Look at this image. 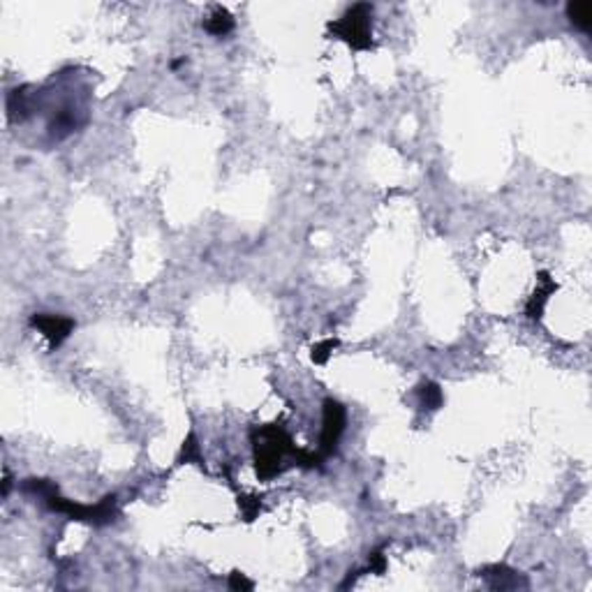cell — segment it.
Listing matches in <instances>:
<instances>
[{
    "mask_svg": "<svg viewBox=\"0 0 592 592\" xmlns=\"http://www.w3.org/2000/svg\"><path fill=\"white\" fill-rule=\"evenodd\" d=\"M384 569H386V558L382 556V551H373L370 553V560H368V572L384 574Z\"/></svg>",
    "mask_w": 592,
    "mask_h": 592,
    "instance_id": "cell-16",
    "label": "cell"
},
{
    "mask_svg": "<svg viewBox=\"0 0 592 592\" xmlns=\"http://www.w3.org/2000/svg\"><path fill=\"white\" fill-rule=\"evenodd\" d=\"M204 30L211 33L213 37L230 35L232 30H234V17L225 10V7H216L213 14H211V17L204 21Z\"/></svg>",
    "mask_w": 592,
    "mask_h": 592,
    "instance_id": "cell-8",
    "label": "cell"
},
{
    "mask_svg": "<svg viewBox=\"0 0 592 592\" xmlns=\"http://www.w3.org/2000/svg\"><path fill=\"white\" fill-rule=\"evenodd\" d=\"M479 574L484 576V581L488 583V588L493 590H519V588L530 586L526 576L507 565H488V567H484Z\"/></svg>",
    "mask_w": 592,
    "mask_h": 592,
    "instance_id": "cell-6",
    "label": "cell"
},
{
    "mask_svg": "<svg viewBox=\"0 0 592 592\" xmlns=\"http://www.w3.org/2000/svg\"><path fill=\"white\" fill-rule=\"evenodd\" d=\"M322 435H320V456L322 460L329 458L336 453L338 449V442H340V435H343L345 430V423H347V412L345 407L338 403V400L333 398H326L324 400V419H322Z\"/></svg>",
    "mask_w": 592,
    "mask_h": 592,
    "instance_id": "cell-4",
    "label": "cell"
},
{
    "mask_svg": "<svg viewBox=\"0 0 592 592\" xmlns=\"http://www.w3.org/2000/svg\"><path fill=\"white\" fill-rule=\"evenodd\" d=\"M558 290V285L553 283L551 276L546 271H542L537 276V290L533 292V296H530V301H528V308H526V313L530 320H542V315H544V308H546V303H549L551 299V294Z\"/></svg>",
    "mask_w": 592,
    "mask_h": 592,
    "instance_id": "cell-7",
    "label": "cell"
},
{
    "mask_svg": "<svg viewBox=\"0 0 592 592\" xmlns=\"http://www.w3.org/2000/svg\"><path fill=\"white\" fill-rule=\"evenodd\" d=\"M44 502L51 512L58 514H67L74 521H86L93 523V526H107V523H113L118 516V507H116V495H104L97 505H79L72 502V500H65L56 493H51L49 498H44Z\"/></svg>",
    "mask_w": 592,
    "mask_h": 592,
    "instance_id": "cell-3",
    "label": "cell"
},
{
    "mask_svg": "<svg viewBox=\"0 0 592 592\" xmlns=\"http://www.w3.org/2000/svg\"><path fill=\"white\" fill-rule=\"evenodd\" d=\"M253 444H255V467L257 477L264 481L273 479L276 474L283 472V456L285 453H296V446L292 442L290 432L278 423L253 430Z\"/></svg>",
    "mask_w": 592,
    "mask_h": 592,
    "instance_id": "cell-1",
    "label": "cell"
},
{
    "mask_svg": "<svg viewBox=\"0 0 592 592\" xmlns=\"http://www.w3.org/2000/svg\"><path fill=\"white\" fill-rule=\"evenodd\" d=\"M178 463H197V465H202V451H199V444H197V435L195 432H190L183 442V449H181V456Z\"/></svg>",
    "mask_w": 592,
    "mask_h": 592,
    "instance_id": "cell-11",
    "label": "cell"
},
{
    "mask_svg": "<svg viewBox=\"0 0 592 592\" xmlns=\"http://www.w3.org/2000/svg\"><path fill=\"white\" fill-rule=\"evenodd\" d=\"M416 393H419L421 407L430 409V412H432V409H439V407H442V403H444L442 389H439L437 382H423V384H419Z\"/></svg>",
    "mask_w": 592,
    "mask_h": 592,
    "instance_id": "cell-10",
    "label": "cell"
},
{
    "mask_svg": "<svg viewBox=\"0 0 592 592\" xmlns=\"http://www.w3.org/2000/svg\"><path fill=\"white\" fill-rule=\"evenodd\" d=\"M567 19L572 21L579 30L588 33L590 26H592V5L590 3H569L567 5Z\"/></svg>",
    "mask_w": 592,
    "mask_h": 592,
    "instance_id": "cell-9",
    "label": "cell"
},
{
    "mask_svg": "<svg viewBox=\"0 0 592 592\" xmlns=\"http://www.w3.org/2000/svg\"><path fill=\"white\" fill-rule=\"evenodd\" d=\"M329 33L350 44L356 51L373 47V5L356 3L338 21H331Z\"/></svg>",
    "mask_w": 592,
    "mask_h": 592,
    "instance_id": "cell-2",
    "label": "cell"
},
{
    "mask_svg": "<svg viewBox=\"0 0 592 592\" xmlns=\"http://www.w3.org/2000/svg\"><path fill=\"white\" fill-rule=\"evenodd\" d=\"M12 488V479H10V472L5 470V481H3V498H7V493Z\"/></svg>",
    "mask_w": 592,
    "mask_h": 592,
    "instance_id": "cell-17",
    "label": "cell"
},
{
    "mask_svg": "<svg viewBox=\"0 0 592 592\" xmlns=\"http://www.w3.org/2000/svg\"><path fill=\"white\" fill-rule=\"evenodd\" d=\"M30 326L37 329L44 338L49 340V347L56 350L70 338V333L74 331V320L63 315H51V313H35L30 317Z\"/></svg>",
    "mask_w": 592,
    "mask_h": 592,
    "instance_id": "cell-5",
    "label": "cell"
},
{
    "mask_svg": "<svg viewBox=\"0 0 592 592\" xmlns=\"http://www.w3.org/2000/svg\"><path fill=\"white\" fill-rule=\"evenodd\" d=\"M230 588H232V590H253V588H255V583H253V581H248V579H246V574H241V572H232V574H230Z\"/></svg>",
    "mask_w": 592,
    "mask_h": 592,
    "instance_id": "cell-15",
    "label": "cell"
},
{
    "mask_svg": "<svg viewBox=\"0 0 592 592\" xmlns=\"http://www.w3.org/2000/svg\"><path fill=\"white\" fill-rule=\"evenodd\" d=\"M338 347V340L336 338H326V340H322V343H317L315 347H313V361L315 363H326L329 361V356H331V352L336 350Z\"/></svg>",
    "mask_w": 592,
    "mask_h": 592,
    "instance_id": "cell-14",
    "label": "cell"
},
{
    "mask_svg": "<svg viewBox=\"0 0 592 592\" xmlns=\"http://www.w3.org/2000/svg\"><path fill=\"white\" fill-rule=\"evenodd\" d=\"M24 491L35 493V495H42V498H49L51 493L58 491V486L54 481H47V479H26Z\"/></svg>",
    "mask_w": 592,
    "mask_h": 592,
    "instance_id": "cell-13",
    "label": "cell"
},
{
    "mask_svg": "<svg viewBox=\"0 0 592 592\" xmlns=\"http://www.w3.org/2000/svg\"><path fill=\"white\" fill-rule=\"evenodd\" d=\"M239 507L246 521H255V516L262 509V500L257 495H239Z\"/></svg>",
    "mask_w": 592,
    "mask_h": 592,
    "instance_id": "cell-12",
    "label": "cell"
}]
</instances>
